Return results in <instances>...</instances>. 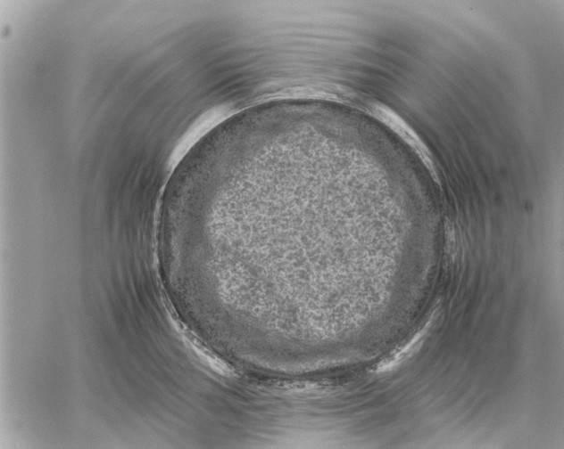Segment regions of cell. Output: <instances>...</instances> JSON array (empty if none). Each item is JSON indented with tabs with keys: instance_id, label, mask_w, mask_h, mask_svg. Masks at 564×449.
<instances>
[{
	"instance_id": "obj_1",
	"label": "cell",
	"mask_w": 564,
	"mask_h": 449,
	"mask_svg": "<svg viewBox=\"0 0 564 449\" xmlns=\"http://www.w3.org/2000/svg\"><path fill=\"white\" fill-rule=\"evenodd\" d=\"M364 104V109L369 115L395 132L414 150L433 177L438 181V175L429 150L405 120L384 103L368 101Z\"/></svg>"
}]
</instances>
